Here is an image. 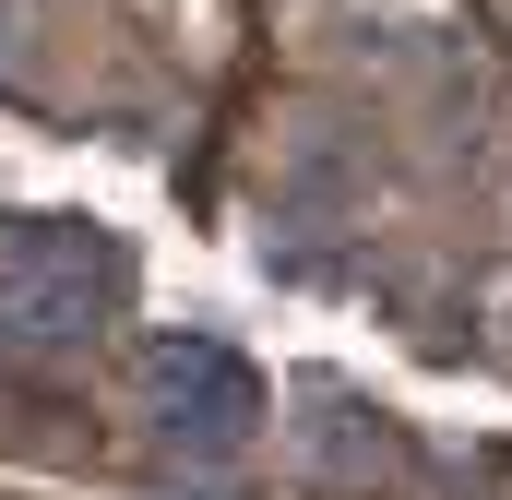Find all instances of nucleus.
Listing matches in <instances>:
<instances>
[{"label":"nucleus","mask_w":512,"mask_h":500,"mask_svg":"<svg viewBox=\"0 0 512 500\" xmlns=\"http://www.w3.org/2000/svg\"><path fill=\"white\" fill-rule=\"evenodd\" d=\"M120 310V250L72 239V227H12L0 239V334L12 346H72Z\"/></svg>","instance_id":"f257e3e1"},{"label":"nucleus","mask_w":512,"mask_h":500,"mask_svg":"<svg viewBox=\"0 0 512 500\" xmlns=\"http://www.w3.org/2000/svg\"><path fill=\"white\" fill-rule=\"evenodd\" d=\"M143 405H155V429H167L179 453H203V465H227L262 429L251 358H227V346H203V334H167V346L143 358Z\"/></svg>","instance_id":"f03ea898"}]
</instances>
